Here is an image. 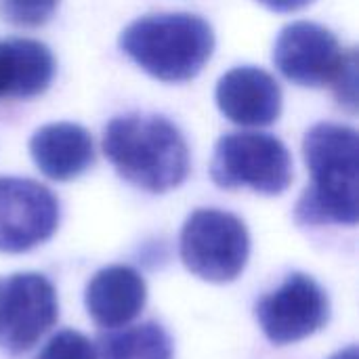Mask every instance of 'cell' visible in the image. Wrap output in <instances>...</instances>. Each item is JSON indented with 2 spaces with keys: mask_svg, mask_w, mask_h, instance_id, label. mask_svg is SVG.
<instances>
[{
  "mask_svg": "<svg viewBox=\"0 0 359 359\" xmlns=\"http://www.w3.org/2000/svg\"><path fill=\"white\" fill-rule=\"evenodd\" d=\"M59 0H0V19L17 27L44 25L57 11Z\"/></svg>",
  "mask_w": 359,
  "mask_h": 359,
  "instance_id": "9a60e30c",
  "label": "cell"
},
{
  "mask_svg": "<svg viewBox=\"0 0 359 359\" xmlns=\"http://www.w3.org/2000/svg\"><path fill=\"white\" fill-rule=\"evenodd\" d=\"M305 164L311 185L297 202L299 225H358V130L320 122L305 135Z\"/></svg>",
  "mask_w": 359,
  "mask_h": 359,
  "instance_id": "6da1fadb",
  "label": "cell"
},
{
  "mask_svg": "<svg viewBox=\"0 0 359 359\" xmlns=\"http://www.w3.org/2000/svg\"><path fill=\"white\" fill-rule=\"evenodd\" d=\"M183 265L198 278L225 284L240 278L250 257V236L244 221L217 208L191 212L181 229Z\"/></svg>",
  "mask_w": 359,
  "mask_h": 359,
  "instance_id": "277c9868",
  "label": "cell"
},
{
  "mask_svg": "<svg viewBox=\"0 0 359 359\" xmlns=\"http://www.w3.org/2000/svg\"><path fill=\"white\" fill-rule=\"evenodd\" d=\"M328 318L330 303L326 292L305 273H290L278 290L257 303V320L273 345L303 341L322 330Z\"/></svg>",
  "mask_w": 359,
  "mask_h": 359,
  "instance_id": "9c48e42d",
  "label": "cell"
},
{
  "mask_svg": "<svg viewBox=\"0 0 359 359\" xmlns=\"http://www.w3.org/2000/svg\"><path fill=\"white\" fill-rule=\"evenodd\" d=\"M330 359H359L358 347H355V345H351V347H347V349H343V351L334 353Z\"/></svg>",
  "mask_w": 359,
  "mask_h": 359,
  "instance_id": "ac0fdd59",
  "label": "cell"
},
{
  "mask_svg": "<svg viewBox=\"0 0 359 359\" xmlns=\"http://www.w3.org/2000/svg\"><path fill=\"white\" fill-rule=\"evenodd\" d=\"M59 320L55 286L40 273L0 278V349L29 351Z\"/></svg>",
  "mask_w": 359,
  "mask_h": 359,
  "instance_id": "8992f818",
  "label": "cell"
},
{
  "mask_svg": "<svg viewBox=\"0 0 359 359\" xmlns=\"http://www.w3.org/2000/svg\"><path fill=\"white\" fill-rule=\"evenodd\" d=\"M101 147L124 181L151 194L179 187L189 172L187 143L164 116H118L105 126Z\"/></svg>",
  "mask_w": 359,
  "mask_h": 359,
  "instance_id": "7a4b0ae2",
  "label": "cell"
},
{
  "mask_svg": "<svg viewBox=\"0 0 359 359\" xmlns=\"http://www.w3.org/2000/svg\"><path fill=\"white\" fill-rule=\"evenodd\" d=\"M147 286L128 265H111L97 271L86 284L84 305L93 322L107 330L128 326L143 311Z\"/></svg>",
  "mask_w": 359,
  "mask_h": 359,
  "instance_id": "8fae6325",
  "label": "cell"
},
{
  "mask_svg": "<svg viewBox=\"0 0 359 359\" xmlns=\"http://www.w3.org/2000/svg\"><path fill=\"white\" fill-rule=\"evenodd\" d=\"M221 114L240 126H269L282 114V88L278 80L255 65L229 69L215 90Z\"/></svg>",
  "mask_w": 359,
  "mask_h": 359,
  "instance_id": "30bf717a",
  "label": "cell"
},
{
  "mask_svg": "<svg viewBox=\"0 0 359 359\" xmlns=\"http://www.w3.org/2000/svg\"><path fill=\"white\" fill-rule=\"evenodd\" d=\"M120 48L151 78L187 82L212 57L215 34L210 23L198 15L154 13L124 27Z\"/></svg>",
  "mask_w": 359,
  "mask_h": 359,
  "instance_id": "3957f363",
  "label": "cell"
},
{
  "mask_svg": "<svg viewBox=\"0 0 359 359\" xmlns=\"http://www.w3.org/2000/svg\"><path fill=\"white\" fill-rule=\"evenodd\" d=\"M36 359H99V353L82 332L63 330L44 345Z\"/></svg>",
  "mask_w": 359,
  "mask_h": 359,
  "instance_id": "2e32d148",
  "label": "cell"
},
{
  "mask_svg": "<svg viewBox=\"0 0 359 359\" xmlns=\"http://www.w3.org/2000/svg\"><path fill=\"white\" fill-rule=\"evenodd\" d=\"M55 76L50 48L32 38L0 40V99L42 95Z\"/></svg>",
  "mask_w": 359,
  "mask_h": 359,
  "instance_id": "4fadbf2b",
  "label": "cell"
},
{
  "mask_svg": "<svg viewBox=\"0 0 359 359\" xmlns=\"http://www.w3.org/2000/svg\"><path fill=\"white\" fill-rule=\"evenodd\" d=\"M59 227V200L32 179H0V252H27Z\"/></svg>",
  "mask_w": 359,
  "mask_h": 359,
  "instance_id": "ba28073f",
  "label": "cell"
},
{
  "mask_svg": "<svg viewBox=\"0 0 359 359\" xmlns=\"http://www.w3.org/2000/svg\"><path fill=\"white\" fill-rule=\"evenodd\" d=\"M210 177L221 189L248 187L263 196H280L292 183V158L273 135L229 133L215 145Z\"/></svg>",
  "mask_w": 359,
  "mask_h": 359,
  "instance_id": "5b68a950",
  "label": "cell"
},
{
  "mask_svg": "<svg viewBox=\"0 0 359 359\" xmlns=\"http://www.w3.org/2000/svg\"><path fill=\"white\" fill-rule=\"evenodd\" d=\"M355 57V48L343 50L337 36L313 21L286 25L273 46V63L280 74L292 84L311 88L334 86Z\"/></svg>",
  "mask_w": 359,
  "mask_h": 359,
  "instance_id": "52a82bcc",
  "label": "cell"
},
{
  "mask_svg": "<svg viewBox=\"0 0 359 359\" xmlns=\"http://www.w3.org/2000/svg\"><path fill=\"white\" fill-rule=\"evenodd\" d=\"M99 359H172V343L156 322L103 334L99 339Z\"/></svg>",
  "mask_w": 359,
  "mask_h": 359,
  "instance_id": "5bb4252c",
  "label": "cell"
},
{
  "mask_svg": "<svg viewBox=\"0 0 359 359\" xmlns=\"http://www.w3.org/2000/svg\"><path fill=\"white\" fill-rule=\"evenodd\" d=\"M29 154L38 170L53 181H72L95 162L90 133L74 122H55L38 128L29 139Z\"/></svg>",
  "mask_w": 359,
  "mask_h": 359,
  "instance_id": "7c38bea8",
  "label": "cell"
},
{
  "mask_svg": "<svg viewBox=\"0 0 359 359\" xmlns=\"http://www.w3.org/2000/svg\"><path fill=\"white\" fill-rule=\"evenodd\" d=\"M259 2L276 13H294V11L309 6L313 0H259Z\"/></svg>",
  "mask_w": 359,
  "mask_h": 359,
  "instance_id": "e0dca14e",
  "label": "cell"
}]
</instances>
